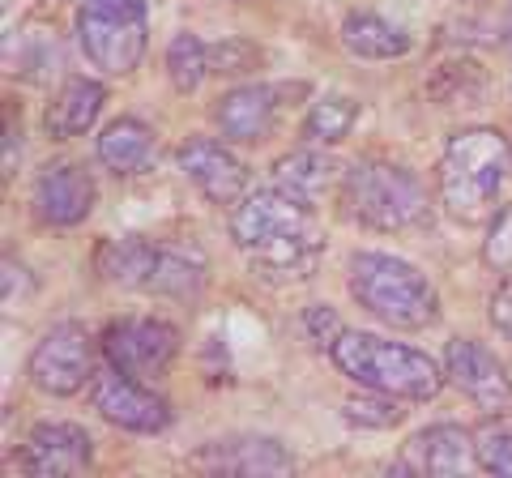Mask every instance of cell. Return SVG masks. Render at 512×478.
<instances>
[{"label": "cell", "instance_id": "6da1fadb", "mask_svg": "<svg viewBox=\"0 0 512 478\" xmlns=\"http://www.w3.org/2000/svg\"><path fill=\"white\" fill-rule=\"evenodd\" d=\"M231 239L244 257L261 269L269 282H303L316 274L320 248V222L312 205L295 201L282 188H261L248 193L231 210Z\"/></svg>", "mask_w": 512, "mask_h": 478}, {"label": "cell", "instance_id": "7a4b0ae2", "mask_svg": "<svg viewBox=\"0 0 512 478\" xmlns=\"http://www.w3.org/2000/svg\"><path fill=\"white\" fill-rule=\"evenodd\" d=\"M333 363L342 368V376H350L355 385L363 389H380V393H393L402 402H431L448 372L440 368L431 355L402 342H384L376 333H359V329H346L338 342H333Z\"/></svg>", "mask_w": 512, "mask_h": 478}, {"label": "cell", "instance_id": "3957f363", "mask_svg": "<svg viewBox=\"0 0 512 478\" xmlns=\"http://www.w3.org/2000/svg\"><path fill=\"white\" fill-rule=\"evenodd\" d=\"M508 175V141L495 129H466L440 158V205L457 222H487Z\"/></svg>", "mask_w": 512, "mask_h": 478}, {"label": "cell", "instance_id": "277c9868", "mask_svg": "<svg viewBox=\"0 0 512 478\" xmlns=\"http://www.w3.org/2000/svg\"><path fill=\"white\" fill-rule=\"evenodd\" d=\"M350 295L393 329H427L440 316L436 286L410 261L384 257V252H359L350 261Z\"/></svg>", "mask_w": 512, "mask_h": 478}, {"label": "cell", "instance_id": "5b68a950", "mask_svg": "<svg viewBox=\"0 0 512 478\" xmlns=\"http://www.w3.org/2000/svg\"><path fill=\"white\" fill-rule=\"evenodd\" d=\"M346 205L372 231H406L427 218V188L419 175L380 158H363L342 175Z\"/></svg>", "mask_w": 512, "mask_h": 478}, {"label": "cell", "instance_id": "8992f818", "mask_svg": "<svg viewBox=\"0 0 512 478\" xmlns=\"http://www.w3.org/2000/svg\"><path fill=\"white\" fill-rule=\"evenodd\" d=\"M146 0H82L77 39L94 69L124 77L146 56Z\"/></svg>", "mask_w": 512, "mask_h": 478}, {"label": "cell", "instance_id": "52a82bcc", "mask_svg": "<svg viewBox=\"0 0 512 478\" xmlns=\"http://www.w3.org/2000/svg\"><path fill=\"white\" fill-rule=\"evenodd\" d=\"M30 380L52 393V397H73L94 380V338L86 325L60 321L39 338L30 350Z\"/></svg>", "mask_w": 512, "mask_h": 478}, {"label": "cell", "instance_id": "ba28073f", "mask_svg": "<svg viewBox=\"0 0 512 478\" xmlns=\"http://www.w3.org/2000/svg\"><path fill=\"white\" fill-rule=\"evenodd\" d=\"M103 355L111 368H120L137 380H154L180 355V329L167 321H154V316H124V321L107 325Z\"/></svg>", "mask_w": 512, "mask_h": 478}, {"label": "cell", "instance_id": "9c48e42d", "mask_svg": "<svg viewBox=\"0 0 512 478\" xmlns=\"http://www.w3.org/2000/svg\"><path fill=\"white\" fill-rule=\"evenodd\" d=\"M90 406L99 410L111 427H124V432H137V436H154V432H163V427L171 423V410H167L163 397L141 385L137 376L120 372V368L94 372Z\"/></svg>", "mask_w": 512, "mask_h": 478}, {"label": "cell", "instance_id": "30bf717a", "mask_svg": "<svg viewBox=\"0 0 512 478\" xmlns=\"http://www.w3.org/2000/svg\"><path fill=\"white\" fill-rule=\"evenodd\" d=\"M444 372L478 410H487V414H508L512 410V380L504 372V363L495 359L483 342L453 338L444 350Z\"/></svg>", "mask_w": 512, "mask_h": 478}, {"label": "cell", "instance_id": "8fae6325", "mask_svg": "<svg viewBox=\"0 0 512 478\" xmlns=\"http://www.w3.org/2000/svg\"><path fill=\"white\" fill-rule=\"evenodd\" d=\"M94 440L86 427L77 423H39L26 436V449L18 457L22 474L30 478H64V474H82L90 466Z\"/></svg>", "mask_w": 512, "mask_h": 478}, {"label": "cell", "instance_id": "7c38bea8", "mask_svg": "<svg viewBox=\"0 0 512 478\" xmlns=\"http://www.w3.org/2000/svg\"><path fill=\"white\" fill-rule=\"evenodd\" d=\"M474 466H478L474 432L461 423H436V427L414 432L410 444L402 449V461H397L402 474H440V478L466 474Z\"/></svg>", "mask_w": 512, "mask_h": 478}, {"label": "cell", "instance_id": "4fadbf2b", "mask_svg": "<svg viewBox=\"0 0 512 478\" xmlns=\"http://www.w3.org/2000/svg\"><path fill=\"white\" fill-rule=\"evenodd\" d=\"M180 171L201 188V197L214 201V205H235L248 193V167L239 163L227 146H218V141H210V137H188L184 141L180 146Z\"/></svg>", "mask_w": 512, "mask_h": 478}, {"label": "cell", "instance_id": "5bb4252c", "mask_svg": "<svg viewBox=\"0 0 512 478\" xmlns=\"http://www.w3.org/2000/svg\"><path fill=\"white\" fill-rule=\"evenodd\" d=\"M30 201H35V214L47 227H77L94 210V180L77 163L47 167L35 180V197Z\"/></svg>", "mask_w": 512, "mask_h": 478}, {"label": "cell", "instance_id": "9a60e30c", "mask_svg": "<svg viewBox=\"0 0 512 478\" xmlns=\"http://www.w3.org/2000/svg\"><path fill=\"white\" fill-rule=\"evenodd\" d=\"M282 86H239L227 90L214 107V124L227 141H265L278 124V99H282Z\"/></svg>", "mask_w": 512, "mask_h": 478}, {"label": "cell", "instance_id": "2e32d148", "mask_svg": "<svg viewBox=\"0 0 512 478\" xmlns=\"http://www.w3.org/2000/svg\"><path fill=\"white\" fill-rule=\"evenodd\" d=\"M103 99H107V90L99 82H90V77H69V82L56 90V99L47 103V111H43L47 137H52V141L82 137L90 124L99 120Z\"/></svg>", "mask_w": 512, "mask_h": 478}, {"label": "cell", "instance_id": "e0dca14e", "mask_svg": "<svg viewBox=\"0 0 512 478\" xmlns=\"http://www.w3.org/2000/svg\"><path fill=\"white\" fill-rule=\"evenodd\" d=\"M197 466H210V470H222V474H291L295 461L278 440L248 436V440L210 444V449L197 457Z\"/></svg>", "mask_w": 512, "mask_h": 478}, {"label": "cell", "instance_id": "ac0fdd59", "mask_svg": "<svg viewBox=\"0 0 512 478\" xmlns=\"http://www.w3.org/2000/svg\"><path fill=\"white\" fill-rule=\"evenodd\" d=\"M342 175L346 171L333 163L329 154H320V150H295V154L278 158L274 184L282 188V193H291L295 201H303V205H312V210H316V205L333 193V184H338Z\"/></svg>", "mask_w": 512, "mask_h": 478}, {"label": "cell", "instance_id": "d6986e66", "mask_svg": "<svg viewBox=\"0 0 512 478\" xmlns=\"http://www.w3.org/2000/svg\"><path fill=\"white\" fill-rule=\"evenodd\" d=\"M154 150H158L154 129L133 120V116L111 120L99 133V163L107 171H116V175H141L154 163Z\"/></svg>", "mask_w": 512, "mask_h": 478}, {"label": "cell", "instance_id": "ffe728a7", "mask_svg": "<svg viewBox=\"0 0 512 478\" xmlns=\"http://www.w3.org/2000/svg\"><path fill=\"white\" fill-rule=\"evenodd\" d=\"M205 286V257L197 248H180V244H158L154 252V269L146 291L150 295H171V299H197Z\"/></svg>", "mask_w": 512, "mask_h": 478}, {"label": "cell", "instance_id": "44dd1931", "mask_svg": "<svg viewBox=\"0 0 512 478\" xmlns=\"http://www.w3.org/2000/svg\"><path fill=\"white\" fill-rule=\"evenodd\" d=\"M342 47L359 60H393L410 52V35L376 13H350L342 22Z\"/></svg>", "mask_w": 512, "mask_h": 478}, {"label": "cell", "instance_id": "7402d4cb", "mask_svg": "<svg viewBox=\"0 0 512 478\" xmlns=\"http://www.w3.org/2000/svg\"><path fill=\"white\" fill-rule=\"evenodd\" d=\"M154 252L158 244H150V239H111L99 248V274L116 286H128V291H146Z\"/></svg>", "mask_w": 512, "mask_h": 478}, {"label": "cell", "instance_id": "603a6c76", "mask_svg": "<svg viewBox=\"0 0 512 478\" xmlns=\"http://www.w3.org/2000/svg\"><path fill=\"white\" fill-rule=\"evenodd\" d=\"M355 120H359V103L342 99V94H329V99L312 103L308 120H303V141H312V146H338L342 137H350Z\"/></svg>", "mask_w": 512, "mask_h": 478}, {"label": "cell", "instance_id": "cb8c5ba5", "mask_svg": "<svg viewBox=\"0 0 512 478\" xmlns=\"http://www.w3.org/2000/svg\"><path fill=\"white\" fill-rule=\"evenodd\" d=\"M205 73H210V47L192 35V30H180V35L171 39V47H167V77H171V86L180 94H192L205 82Z\"/></svg>", "mask_w": 512, "mask_h": 478}, {"label": "cell", "instance_id": "d4e9b609", "mask_svg": "<svg viewBox=\"0 0 512 478\" xmlns=\"http://www.w3.org/2000/svg\"><path fill=\"white\" fill-rule=\"evenodd\" d=\"M474 453H478V466L487 474H500L512 478V432L500 423H483L474 432Z\"/></svg>", "mask_w": 512, "mask_h": 478}, {"label": "cell", "instance_id": "484cf974", "mask_svg": "<svg viewBox=\"0 0 512 478\" xmlns=\"http://www.w3.org/2000/svg\"><path fill=\"white\" fill-rule=\"evenodd\" d=\"M342 414L350 423H359V427H393V423H402V410H397L393 393H380V389H367V397H350V402L342 406Z\"/></svg>", "mask_w": 512, "mask_h": 478}, {"label": "cell", "instance_id": "4316f807", "mask_svg": "<svg viewBox=\"0 0 512 478\" xmlns=\"http://www.w3.org/2000/svg\"><path fill=\"white\" fill-rule=\"evenodd\" d=\"M483 257H487V265L495 269V274H512V205L491 214Z\"/></svg>", "mask_w": 512, "mask_h": 478}, {"label": "cell", "instance_id": "83f0119b", "mask_svg": "<svg viewBox=\"0 0 512 478\" xmlns=\"http://www.w3.org/2000/svg\"><path fill=\"white\" fill-rule=\"evenodd\" d=\"M261 52L248 43V39H222L210 47V73H222V77H235V73H248L256 69Z\"/></svg>", "mask_w": 512, "mask_h": 478}, {"label": "cell", "instance_id": "f1b7e54d", "mask_svg": "<svg viewBox=\"0 0 512 478\" xmlns=\"http://www.w3.org/2000/svg\"><path fill=\"white\" fill-rule=\"evenodd\" d=\"M303 329H308V338L316 346H325V350H333V342L346 333L342 321H338V312H333L329 304H312L308 312H303Z\"/></svg>", "mask_w": 512, "mask_h": 478}, {"label": "cell", "instance_id": "f546056e", "mask_svg": "<svg viewBox=\"0 0 512 478\" xmlns=\"http://www.w3.org/2000/svg\"><path fill=\"white\" fill-rule=\"evenodd\" d=\"M487 312H491V325L504 333V338L512 342V274L495 286L491 291V304H487Z\"/></svg>", "mask_w": 512, "mask_h": 478}, {"label": "cell", "instance_id": "4dcf8cb0", "mask_svg": "<svg viewBox=\"0 0 512 478\" xmlns=\"http://www.w3.org/2000/svg\"><path fill=\"white\" fill-rule=\"evenodd\" d=\"M18 286H26L30 291V278L22 265H13V257H5V304L13 308V295H18Z\"/></svg>", "mask_w": 512, "mask_h": 478}, {"label": "cell", "instance_id": "1f68e13d", "mask_svg": "<svg viewBox=\"0 0 512 478\" xmlns=\"http://www.w3.org/2000/svg\"><path fill=\"white\" fill-rule=\"evenodd\" d=\"M18 150H22V133L5 124V175H13V163H18Z\"/></svg>", "mask_w": 512, "mask_h": 478}, {"label": "cell", "instance_id": "d6a6232c", "mask_svg": "<svg viewBox=\"0 0 512 478\" xmlns=\"http://www.w3.org/2000/svg\"><path fill=\"white\" fill-rule=\"evenodd\" d=\"M504 43H508V52H512V22H508V35H504Z\"/></svg>", "mask_w": 512, "mask_h": 478}]
</instances>
